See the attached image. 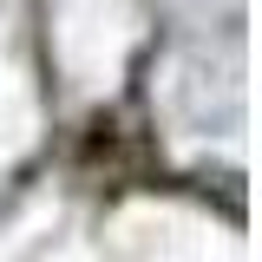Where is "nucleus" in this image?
Masks as SVG:
<instances>
[]
</instances>
